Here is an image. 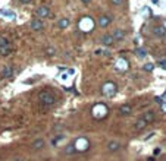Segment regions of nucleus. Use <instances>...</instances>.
I'll return each instance as SVG.
<instances>
[{"instance_id": "f257e3e1", "label": "nucleus", "mask_w": 166, "mask_h": 161, "mask_svg": "<svg viewBox=\"0 0 166 161\" xmlns=\"http://www.w3.org/2000/svg\"><path fill=\"white\" fill-rule=\"evenodd\" d=\"M38 101L44 107H50V106H53L56 103V97H54V94L51 91H41L38 94Z\"/></svg>"}, {"instance_id": "f03ea898", "label": "nucleus", "mask_w": 166, "mask_h": 161, "mask_svg": "<svg viewBox=\"0 0 166 161\" xmlns=\"http://www.w3.org/2000/svg\"><path fill=\"white\" fill-rule=\"evenodd\" d=\"M13 51V45L9 42L7 38H0V54H3V56H7V54H10Z\"/></svg>"}, {"instance_id": "7ed1b4c3", "label": "nucleus", "mask_w": 166, "mask_h": 161, "mask_svg": "<svg viewBox=\"0 0 166 161\" xmlns=\"http://www.w3.org/2000/svg\"><path fill=\"white\" fill-rule=\"evenodd\" d=\"M101 92H103L104 97H113L116 94V85L113 82H106L101 86Z\"/></svg>"}, {"instance_id": "20e7f679", "label": "nucleus", "mask_w": 166, "mask_h": 161, "mask_svg": "<svg viewBox=\"0 0 166 161\" xmlns=\"http://www.w3.org/2000/svg\"><path fill=\"white\" fill-rule=\"evenodd\" d=\"M36 15H37L40 19H44V18H53V13H51V10H50L47 6H40V7H37Z\"/></svg>"}, {"instance_id": "39448f33", "label": "nucleus", "mask_w": 166, "mask_h": 161, "mask_svg": "<svg viewBox=\"0 0 166 161\" xmlns=\"http://www.w3.org/2000/svg\"><path fill=\"white\" fill-rule=\"evenodd\" d=\"M88 147H90V142H88V139H85V138H80V139L75 142L77 151H85V150H88Z\"/></svg>"}, {"instance_id": "423d86ee", "label": "nucleus", "mask_w": 166, "mask_h": 161, "mask_svg": "<svg viewBox=\"0 0 166 161\" xmlns=\"http://www.w3.org/2000/svg\"><path fill=\"white\" fill-rule=\"evenodd\" d=\"M30 28H31L33 31H41L43 28H44V22H43V19H40V18L33 19L31 24H30Z\"/></svg>"}, {"instance_id": "0eeeda50", "label": "nucleus", "mask_w": 166, "mask_h": 161, "mask_svg": "<svg viewBox=\"0 0 166 161\" xmlns=\"http://www.w3.org/2000/svg\"><path fill=\"white\" fill-rule=\"evenodd\" d=\"M97 24H99L100 28H107V27L110 25V16H107V15H100Z\"/></svg>"}, {"instance_id": "6e6552de", "label": "nucleus", "mask_w": 166, "mask_h": 161, "mask_svg": "<svg viewBox=\"0 0 166 161\" xmlns=\"http://www.w3.org/2000/svg\"><path fill=\"white\" fill-rule=\"evenodd\" d=\"M0 75H1V78H10V76H13V68L12 66H3L0 69Z\"/></svg>"}, {"instance_id": "1a4fd4ad", "label": "nucleus", "mask_w": 166, "mask_h": 161, "mask_svg": "<svg viewBox=\"0 0 166 161\" xmlns=\"http://www.w3.org/2000/svg\"><path fill=\"white\" fill-rule=\"evenodd\" d=\"M80 28L81 29H85V31H90L91 28H93V21L90 19V18H84L83 21L80 22Z\"/></svg>"}, {"instance_id": "9d476101", "label": "nucleus", "mask_w": 166, "mask_h": 161, "mask_svg": "<svg viewBox=\"0 0 166 161\" xmlns=\"http://www.w3.org/2000/svg\"><path fill=\"white\" fill-rule=\"evenodd\" d=\"M119 148H121V142L119 141H110V142H107V151L109 152H115Z\"/></svg>"}, {"instance_id": "9b49d317", "label": "nucleus", "mask_w": 166, "mask_h": 161, "mask_svg": "<svg viewBox=\"0 0 166 161\" xmlns=\"http://www.w3.org/2000/svg\"><path fill=\"white\" fill-rule=\"evenodd\" d=\"M153 34H154L156 37H165L166 35V28L165 27H162V25H157V27L153 28Z\"/></svg>"}, {"instance_id": "f8f14e48", "label": "nucleus", "mask_w": 166, "mask_h": 161, "mask_svg": "<svg viewBox=\"0 0 166 161\" xmlns=\"http://www.w3.org/2000/svg\"><path fill=\"white\" fill-rule=\"evenodd\" d=\"M44 139H41V138H38V139H36L34 142H33V150L34 151H40V150H43L44 148Z\"/></svg>"}, {"instance_id": "ddd939ff", "label": "nucleus", "mask_w": 166, "mask_h": 161, "mask_svg": "<svg viewBox=\"0 0 166 161\" xmlns=\"http://www.w3.org/2000/svg\"><path fill=\"white\" fill-rule=\"evenodd\" d=\"M141 117H143L144 120L150 124V123H153V121H154V119H156V114H154L153 111H146V113H144Z\"/></svg>"}, {"instance_id": "4468645a", "label": "nucleus", "mask_w": 166, "mask_h": 161, "mask_svg": "<svg viewBox=\"0 0 166 161\" xmlns=\"http://www.w3.org/2000/svg\"><path fill=\"white\" fill-rule=\"evenodd\" d=\"M147 124H149L147 121L144 120L143 117H140L138 120L135 121V124H134V129H135V130H143V129H144V127H146Z\"/></svg>"}, {"instance_id": "2eb2a0df", "label": "nucleus", "mask_w": 166, "mask_h": 161, "mask_svg": "<svg viewBox=\"0 0 166 161\" xmlns=\"http://www.w3.org/2000/svg\"><path fill=\"white\" fill-rule=\"evenodd\" d=\"M112 37H113V40H115V41L124 40V38H125V31L119 28V29H116V31H115V32L112 34Z\"/></svg>"}, {"instance_id": "dca6fc26", "label": "nucleus", "mask_w": 166, "mask_h": 161, "mask_svg": "<svg viewBox=\"0 0 166 161\" xmlns=\"http://www.w3.org/2000/svg\"><path fill=\"white\" fill-rule=\"evenodd\" d=\"M69 19L68 18H60L59 21H57V27L60 28V29H65V28H68L69 27Z\"/></svg>"}, {"instance_id": "f3484780", "label": "nucleus", "mask_w": 166, "mask_h": 161, "mask_svg": "<svg viewBox=\"0 0 166 161\" xmlns=\"http://www.w3.org/2000/svg\"><path fill=\"white\" fill-rule=\"evenodd\" d=\"M101 42L104 44V45H112L115 40H113V37H112V34H107V35H103L101 37Z\"/></svg>"}, {"instance_id": "a211bd4d", "label": "nucleus", "mask_w": 166, "mask_h": 161, "mask_svg": "<svg viewBox=\"0 0 166 161\" xmlns=\"http://www.w3.org/2000/svg\"><path fill=\"white\" fill-rule=\"evenodd\" d=\"M131 106L129 104H125V106H122L121 109H119V114H122V116H126V114H131Z\"/></svg>"}, {"instance_id": "6ab92c4d", "label": "nucleus", "mask_w": 166, "mask_h": 161, "mask_svg": "<svg viewBox=\"0 0 166 161\" xmlns=\"http://www.w3.org/2000/svg\"><path fill=\"white\" fill-rule=\"evenodd\" d=\"M75 151H77L75 144H68V145H66V148H65V154H66V155H71V154H74Z\"/></svg>"}, {"instance_id": "aec40b11", "label": "nucleus", "mask_w": 166, "mask_h": 161, "mask_svg": "<svg viewBox=\"0 0 166 161\" xmlns=\"http://www.w3.org/2000/svg\"><path fill=\"white\" fill-rule=\"evenodd\" d=\"M153 69H154V65H152V63H149V65H144V70L150 72V70H153Z\"/></svg>"}, {"instance_id": "412c9836", "label": "nucleus", "mask_w": 166, "mask_h": 161, "mask_svg": "<svg viewBox=\"0 0 166 161\" xmlns=\"http://www.w3.org/2000/svg\"><path fill=\"white\" fill-rule=\"evenodd\" d=\"M125 3V0H112V4H115V6H122Z\"/></svg>"}, {"instance_id": "4be33fe9", "label": "nucleus", "mask_w": 166, "mask_h": 161, "mask_svg": "<svg viewBox=\"0 0 166 161\" xmlns=\"http://www.w3.org/2000/svg\"><path fill=\"white\" fill-rule=\"evenodd\" d=\"M46 53H47L49 56H53V54H54V48H53V47H49V48H46Z\"/></svg>"}, {"instance_id": "5701e85b", "label": "nucleus", "mask_w": 166, "mask_h": 161, "mask_svg": "<svg viewBox=\"0 0 166 161\" xmlns=\"http://www.w3.org/2000/svg\"><path fill=\"white\" fill-rule=\"evenodd\" d=\"M159 65H160V68H163V69H166V60H162V62H160Z\"/></svg>"}, {"instance_id": "b1692460", "label": "nucleus", "mask_w": 166, "mask_h": 161, "mask_svg": "<svg viewBox=\"0 0 166 161\" xmlns=\"http://www.w3.org/2000/svg\"><path fill=\"white\" fill-rule=\"evenodd\" d=\"M138 54H140V56H146V51H144V50H138Z\"/></svg>"}, {"instance_id": "393cba45", "label": "nucleus", "mask_w": 166, "mask_h": 161, "mask_svg": "<svg viewBox=\"0 0 166 161\" xmlns=\"http://www.w3.org/2000/svg\"><path fill=\"white\" fill-rule=\"evenodd\" d=\"M21 1H22V3H30L31 0H21Z\"/></svg>"}, {"instance_id": "a878e982", "label": "nucleus", "mask_w": 166, "mask_h": 161, "mask_svg": "<svg viewBox=\"0 0 166 161\" xmlns=\"http://www.w3.org/2000/svg\"><path fill=\"white\" fill-rule=\"evenodd\" d=\"M81 1H84V3H90L91 0H81Z\"/></svg>"}, {"instance_id": "bb28decb", "label": "nucleus", "mask_w": 166, "mask_h": 161, "mask_svg": "<svg viewBox=\"0 0 166 161\" xmlns=\"http://www.w3.org/2000/svg\"><path fill=\"white\" fill-rule=\"evenodd\" d=\"M147 161H154V158H149V160Z\"/></svg>"}, {"instance_id": "cd10ccee", "label": "nucleus", "mask_w": 166, "mask_h": 161, "mask_svg": "<svg viewBox=\"0 0 166 161\" xmlns=\"http://www.w3.org/2000/svg\"><path fill=\"white\" fill-rule=\"evenodd\" d=\"M163 109H165V111H166V104H163Z\"/></svg>"}, {"instance_id": "c85d7f7f", "label": "nucleus", "mask_w": 166, "mask_h": 161, "mask_svg": "<svg viewBox=\"0 0 166 161\" xmlns=\"http://www.w3.org/2000/svg\"><path fill=\"white\" fill-rule=\"evenodd\" d=\"M165 100H166V94H165Z\"/></svg>"}]
</instances>
